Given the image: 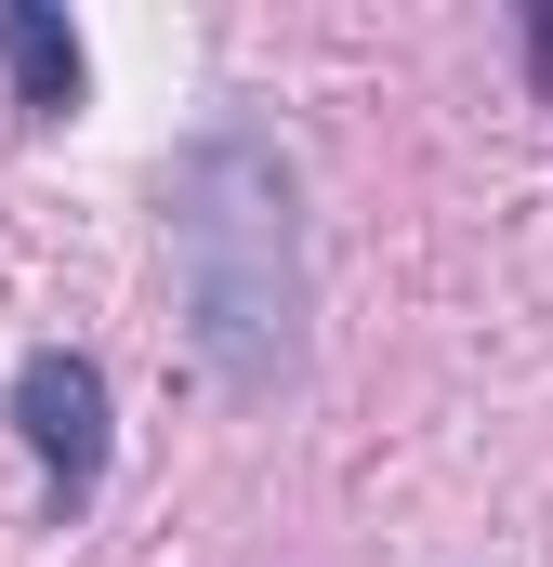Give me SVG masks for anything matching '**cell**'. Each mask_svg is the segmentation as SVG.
Masks as SVG:
<instances>
[{
	"mask_svg": "<svg viewBox=\"0 0 553 567\" xmlns=\"http://www.w3.org/2000/svg\"><path fill=\"white\" fill-rule=\"evenodd\" d=\"M171 278L225 396H276L303 370V172L276 133L211 120L171 158Z\"/></svg>",
	"mask_w": 553,
	"mask_h": 567,
	"instance_id": "cell-1",
	"label": "cell"
},
{
	"mask_svg": "<svg viewBox=\"0 0 553 567\" xmlns=\"http://www.w3.org/2000/svg\"><path fill=\"white\" fill-rule=\"evenodd\" d=\"M13 435H27V462H40V528H80L93 515V488H106V370L80 357V343H27L13 357Z\"/></svg>",
	"mask_w": 553,
	"mask_h": 567,
	"instance_id": "cell-2",
	"label": "cell"
},
{
	"mask_svg": "<svg viewBox=\"0 0 553 567\" xmlns=\"http://www.w3.org/2000/svg\"><path fill=\"white\" fill-rule=\"evenodd\" d=\"M0 66H13V106L27 120H80V27L53 13V0H0Z\"/></svg>",
	"mask_w": 553,
	"mask_h": 567,
	"instance_id": "cell-3",
	"label": "cell"
},
{
	"mask_svg": "<svg viewBox=\"0 0 553 567\" xmlns=\"http://www.w3.org/2000/svg\"><path fill=\"white\" fill-rule=\"evenodd\" d=\"M528 80H541V93H553V13H541V27H528Z\"/></svg>",
	"mask_w": 553,
	"mask_h": 567,
	"instance_id": "cell-4",
	"label": "cell"
}]
</instances>
